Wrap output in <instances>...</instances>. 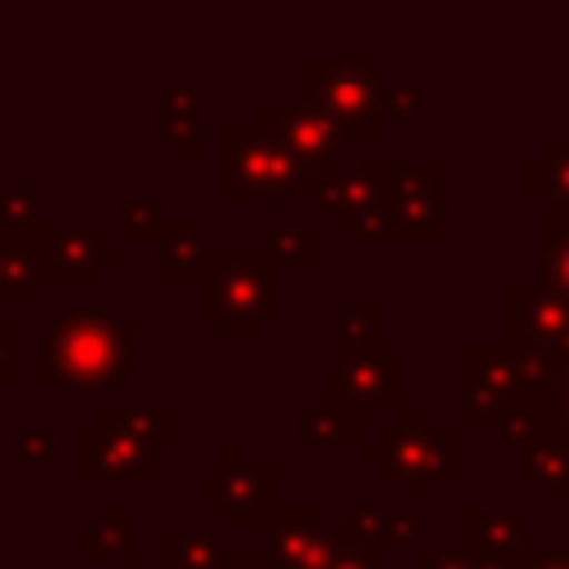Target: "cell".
Wrapping results in <instances>:
<instances>
[{"label": "cell", "instance_id": "obj_30", "mask_svg": "<svg viewBox=\"0 0 569 569\" xmlns=\"http://www.w3.org/2000/svg\"><path fill=\"white\" fill-rule=\"evenodd\" d=\"M338 342L342 351H373L382 347V302H356L338 311Z\"/></svg>", "mask_w": 569, "mask_h": 569}, {"label": "cell", "instance_id": "obj_25", "mask_svg": "<svg viewBox=\"0 0 569 569\" xmlns=\"http://www.w3.org/2000/svg\"><path fill=\"white\" fill-rule=\"evenodd\" d=\"M204 231L196 218H182V222H169L164 236H160V262H156V276L164 284H196L200 280V267H204Z\"/></svg>", "mask_w": 569, "mask_h": 569}, {"label": "cell", "instance_id": "obj_32", "mask_svg": "<svg viewBox=\"0 0 569 569\" xmlns=\"http://www.w3.org/2000/svg\"><path fill=\"white\" fill-rule=\"evenodd\" d=\"M40 218V191L36 187H0V231H36Z\"/></svg>", "mask_w": 569, "mask_h": 569}, {"label": "cell", "instance_id": "obj_11", "mask_svg": "<svg viewBox=\"0 0 569 569\" xmlns=\"http://www.w3.org/2000/svg\"><path fill=\"white\" fill-rule=\"evenodd\" d=\"M502 342L520 351H565L569 342V293L551 280L502 284Z\"/></svg>", "mask_w": 569, "mask_h": 569}, {"label": "cell", "instance_id": "obj_40", "mask_svg": "<svg viewBox=\"0 0 569 569\" xmlns=\"http://www.w3.org/2000/svg\"><path fill=\"white\" fill-rule=\"evenodd\" d=\"M565 413H569V342H565Z\"/></svg>", "mask_w": 569, "mask_h": 569}, {"label": "cell", "instance_id": "obj_37", "mask_svg": "<svg viewBox=\"0 0 569 569\" xmlns=\"http://www.w3.org/2000/svg\"><path fill=\"white\" fill-rule=\"evenodd\" d=\"M516 569H569V542L565 547H525L516 556Z\"/></svg>", "mask_w": 569, "mask_h": 569}, {"label": "cell", "instance_id": "obj_18", "mask_svg": "<svg viewBox=\"0 0 569 569\" xmlns=\"http://www.w3.org/2000/svg\"><path fill=\"white\" fill-rule=\"evenodd\" d=\"M338 533L369 542V547H422V511L347 502V507H338Z\"/></svg>", "mask_w": 569, "mask_h": 569}, {"label": "cell", "instance_id": "obj_29", "mask_svg": "<svg viewBox=\"0 0 569 569\" xmlns=\"http://www.w3.org/2000/svg\"><path fill=\"white\" fill-rule=\"evenodd\" d=\"M160 200H120L116 204V244H160L164 236Z\"/></svg>", "mask_w": 569, "mask_h": 569}, {"label": "cell", "instance_id": "obj_38", "mask_svg": "<svg viewBox=\"0 0 569 569\" xmlns=\"http://www.w3.org/2000/svg\"><path fill=\"white\" fill-rule=\"evenodd\" d=\"M18 382V325L0 320V387Z\"/></svg>", "mask_w": 569, "mask_h": 569}, {"label": "cell", "instance_id": "obj_34", "mask_svg": "<svg viewBox=\"0 0 569 569\" xmlns=\"http://www.w3.org/2000/svg\"><path fill=\"white\" fill-rule=\"evenodd\" d=\"M382 116H391V120H418L422 116V80H387Z\"/></svg>", "mask_w": 569, "mask_h": 569}, {"label": "cell", "instance_id": "obj_15", "mask_svg": "<svg viewBox=\"0 0 569 569\" xmlns=\"http://www.w3.org/2000/svg\"><path fill=\"white\" fill-rule=\"evenodd\" d=\"M440 200H445V164L440 160L405 164L396 182V200H391L396 244H440L445 236Z\"/></svg>", "mask_w": 569, "mask_h": 569}, {"label": "cell", "instance_id": "obj_20", "mask_svg": "<svg viewBox=\"0 0 569 569\" xmlns=\"http://www.w3.org/2000/svg\"><path fill=\"white\" fill-rule=\"evenodd\" d=\"M520 173H525L520 196L529 204H542V213L551 218H569V142L565 138H547L542 151L520 164Z\"/></svg>", "mask_w": 569, "mask_h": 569}, {"label": "cell", "instance_id": "obj_7", "mask_svg": "<svg viewBox=\"0 0 569 569\" xmlns=\"http://www.w3.org/2000/svg\"><path fill=\"white\" fill-rule=\"evenodd\" d=\"M405 164L400 160H360V164H342L325 196H320V227L333 222L338 236L347 244H396V218H391V200H396V182H400Z\"/></svg>", "mask_w": 569, "mask_h": 569}, {"label": "cell", "instance_id": "obj_16", "mask_svg": "<svg viewBox=\"0 0 569 569\" xmlns=\"http://www.w3.org/2000/svg\"><path fill=\"white\" fill-rule=\"evenodd\" d=\"M138 520L142 511L133 502H102L98 516L89 525L76 529V565L93 569V565H138Z\"/></svg>", "mask_w": 569, "mask_h": 569}, {"label": "cell", "instance_id": "obj_22", "mask_svg": "<svg viewBox=\"0 0 569 569\" xmlns=\"http://www.w3.org/2000/svg\"><path fill=\"white\" fill-rule=\"evenodd\" d=\"M227 556H231V542L213 529L160 525L156 533V569H222Z\"/></svg>", "mask_w": 569, "mask_h": 569}, {"label": "cell", "instance_id": "obj_39", "mask_svg": "<svg viewBox=\"0 0 569 569\" xmlns=\"http://www.w3.org/2000/svg\"><path fill=\"white\" fill-rule=\"evenodd\" d=\"M178 156H182L187 164H196V160H200V138H191V142H182V147H178Z\"/></svg>", "mask_w": 569, "mask_h": 569}, {"label": "cell", "instance_id": "obj_41", "mask_svg": "<svg viewBox=\"0 0 569 569\" xmlns=\"http://www.w3.org/2000/svg\"><path fill=\"white\" fill-rule=\"evenodd\" d=\"M44 569H80V565H44Z\"/></svg>", "mask_w": 569, "mask_h": 569}, {"label": "cell", "instance_id": "obj_24", "mask_svg": "<svg viewBox=\"0 0 569 569\" xmlns=\"http://www.w3.org/2000/svg\"><path fill=\"white\" fill-rule=\"evenodd\" d=\"M280 267H307V262H320L325 258V231L320 222L311 218H284V222H258V236H253Z\"/></svg>", "mask_w": 569, "mask_h": 569}, {"label": "cell", "instance_id": "obj_4", "mask_svg": "<svg viewBox=\"0 0 569 569\" xmlns=\"http://www.w3.org/2000/svg\"><path fill=\"white\" fill-rule=\"evenodd\" d=\"M360 462L378 471L387 489L405 498V507L418 511L422 493L458 489L467 480V436L453 422H427L418 400H405L400 413L378 422L373 440L360 445Z\"/></svg>", "mask_w": 569, "mask_h": 569}, {"label": "cell", "instance_id": "obj_19", "mask_svg": "<svg viewBox=\"0 0 569 569\" xmlns=\"http://www.w3.org/2000/svg\"><path fill=\"white\" fill-rule=\"evenodd\" d=\"M49 284L36 231H0V302H40Z\"/></svg>", "mask_w": 569, "mask_h": 569}, {"label": "cell", "instance_id": "obj_10", "mask_svg": "<svg viewBox=\"0 0 569 569\" xmlns=\"http://www.w3.org/2000/svg\"><path fill=\"white\" fill-rule=\"evenodd\" d=\"M76 480H80V489H93L102 480H116L129 489H156L160 485V449L133 431L84 422L76 431Z\"/></svg>", "mask_w": 569, "mask_h": 569}, {"label": "cell", "instance_id": "obj_8", "mask_svg": "<svg viewBox=\"0 0 569 569\" xmlns=\"http://www.w3.org/2000/svg\"><path fill=\"white\" fill-rule=\"evenodd\" d=\"M196 498L227 529H262L284 507V471L276 462H244L240 445H222L218 458L200 462Z\"/></svg>", "mask_w": 569, "mask_h": 569}, {"label": "cell", "instance_id": "obj_28", "mask_svg": "<svg viewBox=\"0 0 569 569\" xmlns=\"http://www.w3.org/2000/svg\"><path fill=\"white\" fill-rule=\"evenodd\" d=\"M160 133L178 147L200 138V80H164L160 84Z\"/></svg>", "mask_w": 569, "mask_h": 569}, {"label": "cell", "instance_id": "obj_9", "mask_svg": "<svg viewBox=\"0 0 569 569\" xmlns=\"http://www.w3.org/2000/svg\"><path fill=\"white\" fill-rule=\"evenodd\" d=\"M320 400L378 427L387 409L405 405V347L382 342L373 351H342V356L325 360L320 365Z\"/></svg>", "mask_w": 569, "mask_h": 569}, {"label": "cell", "instance_id": "obj_21", "mask_svg": "<svg viewBox=\"0 0 569 569\" xmlns=\"http://www.w3.org/2000/svg\"><path fill=\"white\" fill-rule=\"evenodd\" d=\"M98 422L102 427L133 431V436L151 440L156 449L182 440V409L173 400H102Z\"/></svg>", "mask_w": 569, "mask_h": 569}, {"label": "cell", "instance_id": "obj_36", "mask_svg": "<svg viewBox=\"0 0 569 569\" xmlns=\"http://www.w3.org/2000/svg\"><path fill=\"white\" fill-rule=\"evenodd\" d=\"M418 569H476V556L462 551V547L422 542V547H418Z\"/></svg>", "mask_w": 569, "mask_h": 569}, {"label": "cell", "instance_id": "obj_33", "mask_svg": "<svg viewBox=\"0 0 569 569\" xmlns=\"http://www.w3.org/2000/svg\"><path fill=\"white\" fill-rule=\"evenodd\" d=\"M13 449H18V458L27 467H49L58 458V431L49 422H18Z\"/></svg>", "mask_w": 569, "mask_h": 569}, {"label": "cell", "instance_id": "obj_1", "mask_svg": "<svg viewBox=\"0 0 569 569\" xmlns=\"http://www.w3.org/2000/svg\"><path fill=\"white\" fill-rule=\"evenodd\" d=\"M40 387H71L76 405L102 409L107 387L138 382V325L116 307H62L40 329Z\"/></svg>", "mask_w": 569, "mask_h": 569}, {"label": "cell", "instance_id": "obj_2", "mask_svg": "<svg viewBox=\"0 0 569 569\" xmlns=\"http://www.w3.org/2000/svg\"><path fill=\"white\" fill-rule=\"evenodd\" d=\"M284 267L253 240H218L204 253L196 280V316L218 329V342H258L284 311Z\"/></svg>", "mask_w": 569, "mask_h": 569}, {"label": "cell", "instance_id": "obj_12", "mask_svg": "<svg viewBox=\"0 0 569 569\" xmlns=\"http://www.w3.org/2000/svg\"><path fill=\"white\" fill-rule=\"evenodd\" d=\"M36 249L44 258L49 284H93L120 262V244L107 240L98 222H40Z\"/></svg>", "mask_w": 569, "mask_h": 569}, {"label": "cell", "instance_id": "obj_35", "mask_svg": "<svg viewBox=\"0 0 569 569\" xmlns=\"http://www.w3.org/2000/svg\"><path fill=\"white\" fill-rule=\"evenodd\" d=\"M325 569H382V560H378V547H369V542H356V538H342V533H338L333 556H329V565H325Z\"/></svg>", "mask_w": 569, "mask_h": 569}, {"label": "cell", "instance_id": "obj_27", "mask_svg": "<svg viewBox=\"0 0 569 569\" xmlns=\"http://www.w3.org/2000/svg\"><path fill=\"white\" fill-rule=\"evenodd\" d=\"M520 480L529 489H538L547 507H560L565 493H569V440L525 449L520 453Z\"/></svg>", "mask_w": 569, "mask_h": 569}, {"label": "cell", "instance_id": "obj_3", "mask_svg": "<svg viewBox=\"0 0 569 569\" xmlns=\"http://www.w3.org/2000/svg\"><path fill=\"white\" fill-rule=\"evenodd\" d=\"M342 164H311L293 156L267 124L258 120H222L218 124V200L222 204H320L329 178Z\"/></svg>", "mask_w": 569, "mask_h": 569}, {"label": "cell", "instance_id": "obj_23", "mask_svg": "<svg viewBox=\"0 0 569 569\" xmlns=\"http://www.w3.org/2000/svg\"><path fill=\"white\" fill-rule=\"evenodd\" d=\"M502 440L511 449H538V445H556V440H569V413H565V400H529L520 409L507 413V422L498 427Z\"/></svg>", "mask_w": 569, "mask_h": 569}, {"label": "cell", "instance_id": "obj_14", "mask_svg": "<svg viewBox=\"0 0 569 569\" xmlns=\"http://www.w3.org/2000/svg\"><path fill=\"white\" fill-rule=\"evenodd\" d=\"M253 120L267 124L293 156H302L311 164H329V169L342 164L347 138L316 107H307L302 98H262L258 111H253Z\"/></svg>", "mask_w": 569, "mask_h": 569}, {"label": "cell", "instance_id": "obj_6", "mask_svg": "<svg viewBox=\"0 0 569 569\" xmlns=\"http://www.w3.org/2000/svg\"><path fill=\"white\" fill-rule=\"evenodd\" d=\"M382 62L365 53L356 36L338 44L329 58L298 62V98L316 107L347 142H378L382 138Z\"/></svg>", "mask_w": 569, "mask_h": 569}, {"label": "cell", "instance_id": "obj_26", "mask_svg": "<svg viewBox=\"0 0 569 569\" xmlns=\"http://www.w3.org/2000/svg\"><path fill=\"white\" fill-rule=\"evenodd\" d=\"M369 422L329 405V400H307L298 405V440L302 445H338V449H360Z\"/></svg>", "mask_w": 569, "mask_h": 569}, {"label": "cell", "instance_id": "obj_31", "mask_svg": "<svg viewBox=\"0 0 569 569\" xmlns=\"http://www.w3.org/2000/svg\"><path fill=\"white\" fill-rule=\"evenodd\" d=\"M542 271L556 289L569 293V218L542 213Z\"/></svg>", "mask_w": 569, "mask_h": 569}, {"label": "cell", "instance_id": "obj_13", "mask_svg": "<svg viewBox=\"0 0 569 569\" xmlns=\"http://www.w3.org/2000/svg\"><path fill=\"white\" fill-rule=\"evenodd\" d=\"M338 533L325 529V511L316 502H284L262 529L258 547L276 569H325Z\"/></svg>", "mask_w": 569, "mask_h": 569}, {"label": "cell", "instance_id": "obj_17", "mask_svg": "<svg viewBox=\"0 0 569 569\" xmlns=\"http://www.w3.org/2000/svg\"><path fill=\"white\" fill-rule=\"evenodd\" d=\"M462 551L471 556H498V560H516L529 542H525V507L507 502V507H462Z\"/></svg>", "mask_w": 569, "mask_h": 569}, {"label": "cell", "instance_id": "obj_5", "mask_svg": "<svg viewBox=\"0 0 569 569\" xmlns=\"http://www.w3.org/2000/svg\"><path fill=\"white\" fill-rule=\"evenodd\" d=\"M529 400H565V351H520L507 342L462 347V422L502 427Z\"/></svg>", "mask_w": 569, "mask_h": 569}]
</instances>
